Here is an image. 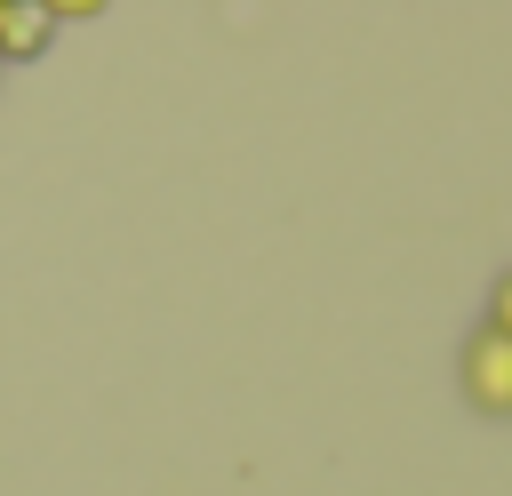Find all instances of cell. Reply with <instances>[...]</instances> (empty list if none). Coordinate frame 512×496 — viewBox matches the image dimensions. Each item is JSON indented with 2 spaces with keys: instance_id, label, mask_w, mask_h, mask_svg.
I'll use <instances>...</instances> for the list:
<instances>
[{
  "instance_id": "obj_1",
  "label": "cell",
  "mask_w": 512,
  "mask_h": 496,
  "mask_svg": "<svg viewBox=\"0 0 512 496\" xmlns=\"http://www.w3.org/2000/svg\"><path fill=\"white\" fill-rule=\"evenodd\" d=\"M456 384H464V400H472L488 424H512V344H504L496 328H472V336H464Z\"/></svg>"
},
{
  "instance_id": "obj_2",
  "label": "cell",
  "mask_w": 512,
  "mask_h": 496,
  "mask_svg": "<svg viewBox=\"0 0 512 496\" xmlns=\"http://www.w3.org/2000/svg\"><path fill=\"white\" fill-rule=\"evenodd\" d=\"M48 32H56V8H24V0H8L0 56H40V48H48Z\"/></svg>"
},
{
  "instance_id": "obj_3",
  "label": "cell",
  "mask_w": 512,
  "mask_h": 496,
  "mask_svg": "<svg viewBox=\"0 0 512 496\" xmlns=\"http://www.w3.org/2000/svg\"><path fill=\"white\" fill-rule=\"evenodd\" d=\"M480 328H496L504 344H512V272H496V288H488V320Z\"/></svg>"
}]
</instances>
